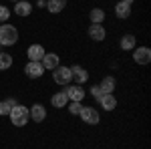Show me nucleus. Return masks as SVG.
Listing matches in <instances>:
<instances>
[{"label": "nucleus", "instance_id": "f257e3e1", "mask_svg": "<svg viewBox=\"0 0 151 149\" xmlns=\"http://www.w3.org/2000/svg\"><path fill=\"white\" fill-rule=\"evenodd\" d=\"M18 40V30L12 24H2L0 26V45L2 46H12Z\"/></svg>", "mask_w": 151, "mask_h": 149}, {"label": "nucleus", "instance_id": "f03ea898", "mask_svg": "<svg viewBox=\"0 0 151 149\" xmlns=\"http://www.w3.org/2000/svg\"><path fill=\"white\" fill-rule=\"evenodd\" d=\"M28 119H30V113H28V109L26 107H22V105H14L12 107V111H10V121H12V125H16V127H22L28 123Z\"/></svg>", "mask_w": 151, "mask_h": 149}, {"label": "nucleus", "instance_id": "7ed1b4c3", "mask_svg": "<svg viewBox=\"0 0 151 149\" xmlns=\"http://www.w3.org/2000/svg\"><path fill=\"white\" fill-rule=\"evenodd\" d=\"M55 71V75H52V79H55V83L57 85H69L70 81H73V77H70V67H57Z\"/></svg>", "mask_w": 151, "mask_h": 149}, {"label": "nucleus", "instance_id": "20e7f679", "mask_svg": "<svg viewBox=\"0 0 151 149\" xmlns=\"http://www.w3.org/2000/svg\"><path fill=\"white\" fill-rule=\"evenodd\" d=\"M81 119H83V123H89V125H97L99 123V111L97 109H93V107H83L81 109Z\"/></svg>", "mask_w": 151, "mask_h": 149}, {"label": "nucleus", "instance_id": "39448f33", "mask_svg": "<svg viewBox=\"0 0 151 149\" xmlns=\"http://www.w3.org/2000/svg\"><path fill=\"white\" fill-rule=\"evenodd\" d=\"M24 73H26V77H28V79H38V77H42V73H45V67H42V63L30 60V63L24 67Z\"/></svg>", "mask_w": 151, "mask_h": 149}, {"label": "nucleus", "instance_id": "423d86ee", "mask_svg": "<svg viewBox=\"0 0 151 149\" xmlns=\"http://www.w3.org/2000/svg\"><path fill=\"white\" fill-rule=\"evenodd\" d=\"M65 95H67L69 101H83L85 99V91H83L81 85H69L65 89Z\"/></svg>", "mask_w": 151, "mask_h": 149}, {"label": "nucleus", "instance_id": "0eeeda50", "mask_svg": "<svg viewBox=\"0 0 151 149\" xmlns=\"http://www.w3.org/2000/svg\"><path fill=\"white\" fill-rule=\"evenodd\" d=\"M133 60L137 63V65H147L151 60V50L147 46H139V48H135V53H133Z\"/></svg>", "mask_w": 151, "mask_h": 149}, {"label": "nucleus", "instance_id": "6e6552de", "mask_svg": "<svg viewBox=\"0 0 151 149\" xmlns=\"http://www.w3.org/2000/svg\"><path fill=\"white\" fill-rule=\"evenodd\" d=\"M70 77L75 79L77 85H83V83H87V79H89V73H87V69L75 65V67H70Z\"/></svg>", "mask_w": 151, "mask_h": 149}, {"label": "nucleus", "instance_id": "1a4fd4ad", "mask_svg": "<svg viewBox=\"0 0 151 149\" xmlns=\"http://www.w3.org/2000/svg\"><path fill=\"white\" fill-rule=\"evenodd\" d=\"M28 113H30V119H35L36 123H40V121H45V119H47V109H45L40 103L32 105Z\"/></svg>", "mask_w": 151, "mask_h": 149}, {"label": "nucleus", "instance_id": "9d476101", "mask_svg": "<svg viewBox=\"0 0 151 149\" xmlns=\"http://www.w3.org/2000/svg\"><path fill=\"white\" fill-rule=\"evenodd\" d=\"M99 103H101V107H103L105 111H113L117 107V99L113 97V93H105L103 97L99 99Z\"/></svg>", "mask_w": 151, "mask_h": 149}, {"label": "nucleus", "instance_id": "9b49d317", "mask_svg": "<svg viewBox=\"0 0 151 149\" xmlns=\"http://www.w3.org/2000/svg\"><path fill=\"white\" fill-rule=\"evenodd\" d=\"M89 36L93 38V40H103L105 36H107V32H105V26H101V24H91L89 26Z\"/></svg>", "mask_w": 151, "mask_h": 149}, {"label": "nucleus", "instance_id": "f8f14e48", "mask_svg": "<svg viewBox=\"0 0 151 149\" xmlns=\"http://www.w3.org/2000/svg\"><path fill=\"white\" fill-rule=\"evenodd\" d=\"M42 67L48 71L57 69L58 67V55H55V53H45V57H42Z\"/></svg>", "mask_w": 151, "mask_h": 149}, {"label": "nucleus", "instance_id": "ddd939ff", "mask_svg": "<svg viewBox=\"0 0 151 149\" xmlns=\"http://www.w3.org/2000/svg\"><path fill=\"white\" fill-rule=\"evenodd\" d=\"M14 12H16L18 16H28V14L32 12V4H30V2H24V0H18L16 6H14Z\"/></svg>", "mask_w": 151, "mask_h": 149}, {"label": "nucleus", "instance_id": "4468645a", "mask_svg": "<svg viewBox=\"0 0 151 149\" xmlns=\"http://www.w3.org/2000/svg\"><path fill=\"white\" fill-rule=\"evenodd\" d=\"M42 57H45V48H42L40 45H32L30 48H28V58H30V60L40 63V60H42Z\"/></svg>", "mask_w": 151, "mask_h": 149}, {"label": "nucleus", "instance_id": "2eb2a0df", "mask_svg": "<svg viewBox=\"0 0 151 149\" xmlns=\"http://www.w3.org/2000/svg\"><path fill=\"white\" fill-rule=\"evenodd\" d=\"M50 103H52V107H57V109H60V107H65V105L69 103V99H67V95H65V91H58L57 95H52V97H50Z\"/></svg>", "mask_w": 151, "mask_h": 149}, {"label": "nucleus", "instance_id": "dca6fc26", "mask_svg": "<svg viewBox=\"0 0 151 149\" xmlns=\"http://www.w3.org/2000/svg\"><path fill=\"white\" fill-rule=\"evenodd\" d=\"M115 79H113V77H109V75H107V77H103V81H101V83H99V87H101V91L103 93H113L115 91Z\"/></svg>", "mask_w": 151, "mask_h": 149}, {"label": "nucleus", "instance_id": "f3484780", "mask_svg": "<svg viewBox=\"0 0 151 149\" xmlns=\"http://www.w3.org/2000/svg\"><path fill=\"white\" fill-rule=\"evenodd\" d=\"M115 14H117V18H127L131 14V6L121 0V2H117V6H115Z\"/></svg>", "mask_w": 151, "mask_h": 149}, {"label": "nucleus", "instance_id": "a211bd4d", "mask_svg": "<svg viewBox=\"0 0 151 149\" xmlns=\"http://www.w3.org/2000/svg\"><path fill=\"white\" fill-rule=\"evenodd\" d=\"M65 6H67V0H48L47 2V8L52 12V14H58Z\"/></svg>", "mask_w": 151, "mask_h": 149}, {"label": "nucleus", "instance_id": "6ab92c4d", "mask_svg": "<svg viewBox=\"0 0 151 149\" xmlns=\"http://www.w3.org/2000/svg\"><path fill=\"white\" fill-rule=\"evenodd\" d=\"M135 42H137V40H135L133 35H125L121 38V48H123V50H131V48H135Z\"/></svg>", "mask_w": 151, "mask_h": 149}, {"label": "nucleus", "instance_id": "aec40b11", "mask_svg": "<svg viewBox=\"0 0 151 149\" xmlns=\"http://www.w3.org/2000/svg\"><path fill=\"white\" fill-rule=\"evenodd\" d=\"M14 105H16L14 99H4V101H0V115H10Z\"/></svg>", "mask_w": 151, "mask_h": 149}, {"label": "nucleus", "instance_id": "412c9836", "mask_svg": "<svg viewBox=\"0 0 151 149\" xmlns=\"http://www.w3.org/2000/svg\"><path fill=\"white\" fill-rule=\"evenodd\" d=\"M103 18H105V12L101 10V8H93V10H91V22L93 24H101Z\"/></svg>", "mask_w": 151, "mask_h": 149}, {"label": "nucleus", "instance_id": "4be33fe9", "mask_svg": "<svg viewBox=\"0 0 151 149\" xmlns=\"http://www.w3.org/2000/svg\"><path fill=\"white\" fill-rule=\"evenodd\" d=\"M12 67V57L6 53H0V71H6Z\"/></svg>", "mask_w": 151, "mask_h": 149}, {"label": "nucleus", "instance_id": "5701e85b", "mask_svg": "<svg viewBox=\"0 0 151 149\" xmlns=\"http://www.w3.org/2000/svg\"><path fill=\"white\" fill-rule=\"evenodd\" d=\"M81 109H83L81 101H70V105H69V113L70 115H79V113H81Z\"/></svg>", "mask_w": 151, "mask_h": 149}, {"label": "nucleus", "instance_id": "b1692460", "mask_svg": "<svg viewBox=\"0 0 151 149\" xmlns=\"http://www.w3.org/2000/svg\"><path fill=\"white\" fill-rule=\"evenodd\" d=\"M91 95H93L95 99H97V101H99V99H101V97H103L105 93L101 91V87H99V85H95V87H91Z\"/></svg>", "mask_w": 151, "mask_h": 149}, {"label": "nucleus", "instance_id": "393cba45", "mask_svg": "<svg viewBox=\"0 0 151 149\" xmlns=\"http://www.w3.org/2000/svg\"><path fill=\"white\" fill-rule=\"evenodd\" d=\"M8 16H10V10H8L6 6H2V4H0V22L8 20Z\"/></svg>", "mask_w": 151, "mask_h": 149}, {"label": "nucleus", "instance_id": "a878e982", "mask_svg": "<svg viewBox=\"0 0 151 149\" xmlns=\"http://www.w3.org/2000/svg\"><path fill=\"white\" fill-rule=\"evenodd\" d=\"M123 2H125V4H129V6L133 4V0H123Z\"/></svg>", "mask_w": 151, "mask_h": 149}, {"label": "nucleus", "instance_id": "bb28decb", "mask_svg": "<svg viewBox=\"0 0 151 149\" xmlns=\"http://www.w3.org/2000/svg\"><path fill=\"white\" fill-rule=\"evenodd\" d=\"M14 2H18V0H14Z\"/></svg>", "mask_w": 151, "mask_h": 149}, {"label": "nucleus", "instance_id": "cd10ccee", "mask_svg": "<svg viewBox=\"0 0 151 149\" xmlns=\"http://www.w3.org/2000/svg\"><path fill=\"white\" fill-rule=\"evenodd\" d=\"M0 46H2V45H0Z\"/></svg>", "mask_w": 151, "mask_h": 149}]
</instances>
